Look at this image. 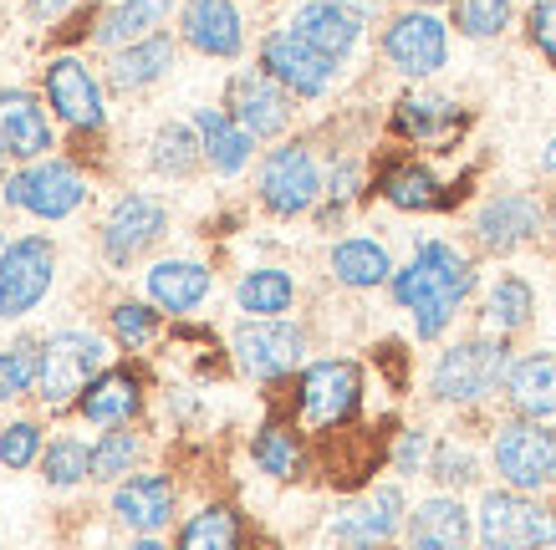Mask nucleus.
<instances>
[{
    "label": "nucleus",
    "instance_id": "obj_1",
    "mask_svg": "<svg viewBox=\"0 0 556 550\" xmlns=\"http://www.w3.org/2000/svg\"><path fill=\"white\" fill-rule=\"evenodd\" d=\"M470 285H475L470 260H465L455 245L429 240V245L414 255V266H404L393 276V296L414 311L419 336H439L450 327V317H455V306L470 296Z\"/></svg>",
    "mask_w": 556,
    "mask_h": 550
},
{
    "label": "nucleus",
    "instance_id": "obj_2",
    "mask_svg": "<svg viewBox=\"0 0 556 550\" xmlns=\"http://www.w3.org/2000/svg\"><path fill=\"white\" fill-rule=\"evenodd\" d=\"M510 378V351L506 342L495 336H475V342H459L439 357L434 367V398L444 402H475L495 393V387Z\"/></svg>",
    "mask_w": 556,
    "mask_h": 550
},
{
    "label": "nucleus",
    "instance_id": "obj_3",
    "mask_svg": "<svg viewBox=\"0 0 556 550\" xmlns=\"http://www.w3.org/2000/svg\"><path fill=\"white\" fill-rule=\"evenodd\" d=\"M480 540L485 550H546L556 546V515L531 504L526 495L495 489L480 504Z\"/></svg>",
    "mask_w": 556,
    "mask_h": 550
},
{
    "label": "nucleus",
    "instance_id": "obj_4",
    "mask_svg": "<svg viewBox=\"0 0 556 550\" xmlns=\"http://www.w3.org/2000/svg\"><path fill=\"white\" fill-rule=\"evenodd\" d=\"M102 362H108V347H102L98 336L56 332L47 347H41V378H36L41 402H47V408H67V402L83 393L87 378H92Z\"/></svg>",
    "mask_w": 556,
    "mask_h": 550
},
{
    "label": "nucleus",
    "instance_id": "obj_5",
    "mask_svg": "<svg viewBox=\"0 0 556 550\" xmlns=\"http://www.w3.org/2000/svg\"><path fill=\"white\" fill-rule=\"evenodd\" d=\"M495 469L516 495L541 489L546 479H556V434L546 423H506L495 438Z\"/></svg>",
    "mask_w": 556,
    "mask_h": 550
},
{
    "label": "nucleus",
    "instance_id": "obj_6",
    "mask_svg": "<svg viewBox=\"0 0 556 550\" xmlns=\"http://www.w3.org/2000/svg\"><path fill=\"white\" fill-rule=\"evenodd\" d=\"M261 62H266V77H276L281 87L302 92V98H321V92L332 87V77H338V62H332L327 51H317L312 41H302L291 26L266 36Z\"/></svg>",
    "mask_w": 556,
    "mask_h": 550
},
{
    "label": "nucleus",
    "instance_id": "obj_7",
    "mask_svg": "<svg viewBox=\"0 0 556 550\" xmlns=\"http://www.w3.org/2000/svg\"><path fill=\"white\" fill-rule=\"evenodd\" d=\"M317 189H321L317 158L302 143L276 149L266 158V168H261V200H266L270 215H302V209H312Z\"/></svg>",
    "mask_w": 556,
    "mask_h": 550
},
{
    "label": "nucleus",
    "instance_id": "obj_8",
    "mask_svg": "<svg viewBox=\"0 0 556 550\" xmlns=\"http://www.w3.org/2000/svg\"><path fill=\"white\" fill-rule=\"evenodd\" d=\"M306 351V336L296 332V327H287V321H245L236 332V362L251 372V378H261V383H270V378H287L291 367L302 362Z\"/></svg>",
    "mask_w": 556,
    "mask_h": 550
},
{
    "label": "nucleus",
    "instance_id": "obj_9",
    "mask_svg": "<svg viewBox=\"0 0 556 550\" xmlns=\"http://www.w3.org/2000/svg\"><path fill=\"white\" fill-rule=\"evenodd\" d=\"M357 398H363V378H357L353 362L306 367V378H302V418L312 423V429L348 423V418L357 413Z\"/></svg>",
    "mask_w": 556,
    "mask_h": 550
},
{
    "label": "nucleus",
    "instance_id": "obj_10",
    "mask_svg": "<svg viewBox=\"0 0 556 550\" xmlns=\"http://www.w3.org/2000/svg\"><path fill=\"white\" fill-rule=\"evenodd\" d=\"M83 194H87V183L77 179V168H67V164H31L26 174H16V179L5 183V200L11 204H21V209H31V215H41V219H62V215H72L77 204H83Z\"/></svg>",
    "mask_w": 556,
    "mask_h": 550
},
{
    "label": "nucleus",
    "instance_id": "obj_11",
    "mask_svg": "<svg viewBox=\"0 0 556 550\" xmlns=\"http://www.w3.org/2000/svg\"><path fill=\"white\" fill-rule=\"evenodd\" d=\"M51 285L47 240H16L0 255V317H26Z\"/></svg>",
    "mask_w": 556,
    "mask_h": 550
},
{
    "label": "nucleus",
    "instance_id": "obj_12",
    "mask_svg": "<svg viewBox=\"0 0 556 550\" xmlns=\"http://www.w3.org/2000/svg\"><path fill=\"white\" fill-rule=\"evenodd\" d=\"M383 51L388 62L408 77H429V72L444 67V56H450V41H444V21H434L429 11H408L388 26L383 36Z\"/></svg>",
    "mask_w": 556,
    "mask_h": 550
},
{
    "label": "nucleus",
    "instance_id": "obj_13",
    "mask_svg": "<svg viewBox=\"0 0 556 550\" xmlns=\"http://www.w3.org/2000/svg\"><path fill=\"white\" fill-rule=\"evenodd\" d=\"M164 225H169L164 204L149 200V194H128V200H118V209L108 215V225H102V251H108L113 266H128L138 251H149L153 240L164 234Z\"/></svg>",
    "mask_w": 556,
    "mask_h": 550
},
{
    "label": "nucleus",
    "instance_id": "obj_14",
    "mask_svg": "<svg viewBox=\"0 0 556 550\" xmlns=\"http://www.w3.org/2000/svg\"><path fill=\"white\" fill-rule=\"evenodd\" d=\"M230 107H236V123L251 138H276L291 123V98L281 92L276 77H261V72H245L230 87Z\"/></svg>",
    "mask_w": 556,
    "mask_h": 550
},
{
    "label": "nucleus",
    "instance_id": "obj_15",
    "mask_svg": "<svg viewBox=\"0 0 556 550\" xmlns=\"http://www.w3.org/2000/svg\"><path fill=\"white\" fill-rule=\"evenodd\" d=\"M47 98H51L56 113L67 117L72 128H102V92H98V82H92V72H87L83 62H72V56L51 62L47 67Z\"/></svg>",
    "mask_w": 556,
    "mask_h": 550
},
{
    "label": "nucleus",
    "instance_id": "obj_16",
    "mask_svg": "<svg viewBox=\"0 0 556 550\" xmlns=\"http://www.w3.org/2000/svg\"><path fill=\"white\" fill-rule=\"evenodd\" d=\"M291 31L338 62V56H348V51L357 47L363 16H353V11L338 5V0H302V11H296V21H291Z\"/></svg>",
    "mask_w": 556,
    "mask_h": 550
},
{
    "label": "nucleus",
    "instance_id": "obj_17",
    "mask_svg": "<svg viewBox=\"0 0 556 550\" xmlns=\"http://www.w3.org/2000/svg\"><path fill=\"white\" fill-rule=\"evenodd\" d=\"M399 515H404V495H399L393 484H383V489H372L368 500H357L353 510H342L338 540H348V546H357V550L383 546L388 535L399 530Z\"/></svg>",
    "mask_w": 556,
    "mask_h": 550
},
{
    "label": "nucleus",
    "instance_id": "obj_18",
    "mask_svg": "<svg viewBox=\"0 0 556 550\" xmlns=\"http://www.w3.org/2000/svg\"><path fill=\"white\" fill-rule=\"evenodd\" d=\"M541 230V209L536 200H526V194H501V200H490L475 219V234H480V245L485 251H516L521 240Z\"/></svg>",
    "mask_w": 556,
    "mask_h": 550
},
{
    "label": "nucleus",
    "instance_id": "obj_19",
    "mask_svg": "<svg viewBox=\"0 0 556 550\" xmlns=\"http://www.w3.org/2000/svg\"><path fill=\"white\" fill-rule=\"evenodd\" d=\"M51 149L47 113L36 107V98L26 92H0V153L11 158H36Z\"/></svg>",
    "mask_w": 556,
    "mask_h": 550
},
{
    "label": "nucleus",
    "instance_id": "obj_20",
    "mask_svg": "<svg viewBox=\"0 0 556 550\" xmlns=\"http://www.w3.org/2000/svg\"><path fill=\"white\" fill-rule=\"evenodd\" d=\"M470 546V515L455 500H424L408 515V550H465Z\"/></svg>",
    "mask_w": 556,
    "mask_h": 550
},
{
    "label": "nucleus",
    "instance_id": "obj_21",
    "mask_svg": "<svg viewBox=\"0 0 556 550\" xmlns=\"http://www.w3.org/2000/svg\"><path fill=\"white\" fill-rule=\"evenodd\" d=\"M185 36L204 56H236L240 51V11L230 0H189L185 5Z\"/></svg>",
    "mask_w": 556,
    "mask_h": 550
},
{
    "label": "nucleus",
    "instance_id": "obj_22",
    "mask_svg": "<svg viewBox=\"0 0 556 550\" xmlns=\"http://www.w3.org/2000/svg\"><path fill=\"white\" fill-rule=\"evenodd\" d=\"M113 510H118L123 525H134V530H159L164 520H169L174 510V484L164 479V474H138V479H128L113 495Z\"/></svg>",
    "mask_w": 556,
    "mask_h": 550
},
{
    "label": "nucleus",
    "instance_id": "obj_23",
    "mask_svg": "<svg viewBox=\"0 0 556 550\" xmlns=\"http://www.w3.org/2000/svg\"><path fill=\"white\" fill-rule=\"evenodd\" d=\"M510 402L526 418H552L556 413V351H531L510 367Z\"/></svg>",
    "mask_w": 556,
    "mask_h": 550
},
{
    "label": "nucleus",
    "instance_id": "obj_24",
    "mask_svg": "<svg viewBox=\"0 0 556 550\" xmlns=\"http://www.w3.org/2000/svg\"><path fill=\"white\" fill-rule=\"evenodd\" d=\"M149 296L164 311H194L210 296V270L194 266V260H164V266L149 270Z\"/></svg>",
    "mask_w": 556,
    "mask_h": 550
},
{
    "label": "nucleus",
    "instance_id": "obj_25",
    "mask_svg": "<svg viewBox=\"0 0 556 550\" xmlns=\"http://www.w3.org/2000/svg\"><path fill=\"white\" fill-rule=\"evenodd\" d=\"M200 143H204V158H210L219 174H240L245 158H251V133H245L230 113H215V107L200 113Z\"/></svg>",
    "mask_w": 556,
    "mask_h": 550
},
{
    "label": "nucleus",
    "instance_id": "obj_26",
    "mask_svg": "<svg viewBox=\"0 0 556 550\" xmlns=\"http://www.w3.org/2000/svg\"><path fill=\"white\" fill-rule=\"evenodd\" d=\"M164 16H169V0H123V5H113L108 16H102L98 26V41L102 47H118V41H149L153 26H164Z\"/></svg>",
    "mask_w": 556,
    "mask_h": 550
},
{
    "label": "nucleus",
    "instance_id": "obj_27",
    "mask_svg": "<svg viewBox=\"0 0 556 550\" xmlns=\"http://www.w3.org/2000/svg\"><path fill=\"white\" fill-rule=\"evenodd\" d=\"M393 123H399V133H408V138L444 143L465 117H459L455 102H444V98H404L399 102V113H393Z\"/></svg>",
    "mask_w": 556,
    "mask_h": 550
},
{
    "label": "nucleus",
    "instance_id": "obj_28",
    "mask_svg": "<svg viewBox=\"0 0 556 550\" xmlns=\"http://www.w3.org/2000/svg\"><path fill=\"white\" fill-rule=\"evenodd\" d=\"M174 67V41L169 36H149V41H134L128 51L113 56V82L118 87H149L153 77H164Z\"/></svg>",
    "mask_w": 556,
    "mask_h": 550
},
{
    "label": "nucleus",
    "instance_id": "obj_29",
    "mask_svg": "<svg viewBox=\"0 0 556 550\" xmlns=\"http://www.w3.org/2000/svg\"><path fill=\"white\" fill-rule=\"evenodd\" d=\"M332 276L342 285H383L393 276V260L372 240H342L338 251H332Z\"/></svg>",
    "mask_w": 556,
    "mask_h": 550
},
{
    "label": "nucleus",
    "instance_id": "obj_30",
    "mask_svg": "<svg viewBox=\"0 0 556 550\" xmlns=\"http://www.w3.org/2000/svg\"><path fill=\"white\" fill-rule=\"evenodd\" d=\"M240 311H251V317L270 321V317H281L291 306V296H296V285H291L287 270H251L245 281H240Z\"/></svg>",
    "mask_w": 556,
    "mask_h": 550
},
{
    "label": "nucleus",
    "instance_id": "obj_31",
    "mask_svg": "<svg viewBox=\"0 0 556 550\" xmlns=\"http://www.w3.org/2000/svg\"><path fill=\"white\" fill-rule=\"evenodd\" d=\"M179 550H240V515L230 504H210L185 525Z\"/></svg>",
    "mask_w": 556,
    "mask_h": 550
},
{
    "label": "nucleus",
    "instance_id": "obj_32",
    "mask_svg": "<svg viewBox=\"0 0 556 550\" xmlns=\"http://www.w3.org/2000/svg\"><path fill=\"white\" fill-rule=\"evenodd\" d=\"M383 200L399 204V209H439V204H450L439 194V183L429 168L419 164H399L383 174Z\"/></svg>",
    "mask_w": 556,
    "mask_h": 550
},
{
    "label": "nucleus",
    "instance_id": "obj_33",
    "mask_svg": "<svg viewBox=\"0 0 556 550\" xmlns=\"http://www.w3.org/2000/svg\"><path fill=\"white\" fill-rule=\"evenodd\" d=\"M134 408H138V383L128 378V372H108V378H98L83 398V413L92 418V423H123Z\"/></svg>",
    "mask_w": 556,
    "mask_h": 550
},
{
    "label": "nucleus",
    "instance_id": "obj_34",
    "mask_svg": "<svg viewBox=\"0 0 556 550\" xmlns=\"http://www.w3.org/2000/svg\"><path fill=\"white\" fill-rule=\"evenodd\" d=\"M255 464L266 469V474H276V479H302V444H296V434L291 429H261L251 444Z\"/></svg>",
    "mask_w": 556,
    "mask_h": 550
},
{
    "label": "nucleus",
    "instance_id": "obj_35",
    "mask_svg": "<svg viewBox=\"0 0 556 550\" xmlns=\"http://www.w3.org/2000/svg\"><path fill=\"white\" fill-rule=\"evenodd\" d=\"M531 311H536V296H531V285L516 281V276H506L485 300V317L495 332H521L526 321H531Z\"/></svg>",
    "mask_w": 556,
    "mask_h": 550
},
{
    "label": "nucleus",
    "instance_id": "obj_36",
    "mask_svg": "<svg viewBox=\"0 0 556 550\" xmlns=\"http://www.w3.org/2000/svg\"><path fill=\"white\" fill-rule=\"evenodd\" d=\"M455 26L475 41L501 36L510 26V0H455Z\"/></svg>",
    "mask_w": 556,
    "mask_h": 550
},
{
    "label": "nucleus",
    "instance_id": "obj_37",
    "mask_svg": "<svg viewBox=\"0 0 556 550\" xmlns=\"http://www.w3.org/2000/svg\"><path fill=\"white\" fill-rule=\"evenodd\" d=\"M153 164L164 168V174H189V168L200 164V143H194V133L179 128V123H169V128L159 133V143H153Z\"/></svg>",
    "mask_w": 556,
    "mask_h": 550
},
{
    "label": "nucleus",
    "instance_id": "obj_38",
    "mask_svg": "<svg viewBox=\"0 0 556 550\" xmlns=\"http://www.w3.org/2000/svg\"><path fill=\"white\" fill-rule=\"evenodd\" d=\"M134 459H138L134 434H108L98 449H92V479H118V474H128Z\"/></svg>",
    "mask_w": 556,
    "mask_h": 550
},
{
    "label": "nucleus",
    "instance_id": "obj_39",
    "mask_svg": "<svg viewBox=\"0 0 556 550\" xmlns=\"http://www.w3.org/2000/svg\"><path fill=\"white\" fill-rule=\"evenodd\" d=\"M36 378H41V357H31V347H11L0 357V398H21Z\"/></svg>",
    "mask_w": 556,
    "mask_h": 550
},
{
    "label": "nucleus",
    "instance_id": "obj_40",
    "mask_svg": "<svg viewBox=\"0 0 556 550\" xmlns=\"http://www.w3.org/2000/svg\"><path fill=\"white\" fill-rule=\"evenodd\" d=\"M83 474H92V453H87L83 444H72V438L51 444L47 449V479L51 484H77Z\"/></svg>",
    "mask_w": 556,
    "mask_h": 550
},
{
    "label": "nucleus",
    "instance_id": "obj_41",
    "mask_svg": "<svg viewBox=\"0 0 556 550\" xmlns=\"http://www.w3.org/2000/svg\"><path fill=\"white\" fill-rule=\"evenodd\" d=\"M41 449V434H36L31 423H11L5 434H0V464L5 469H26Z\"/></svg>",
    "mask_w": 556,
    "mask_h": 550
},
{
    "label": "nucleus",
    "instance_id": "obj_42",
    "mask_svg": "<svg viewBox=\"0 0 556 550\" xmlns=\"http://www.w3.org/2000/svg\"><path fill=\"white\" fill-rule=\"evenodd\" d=\"M153 327H159V317H153L149 306H134V300H123L118 311H113V332L128 342V347H143L153 336Z\"/></svg>",
    "mask_w": 556,
    "mask_h": 550
},
{
    "label": "nucleus",
    "instance_id": "obj_43",
    "mask_svg": "<svg viewBox=\"0 0 556 550\" xmlns=\"http://www.w3.org/2000/svg\"><path fill=\"white\" fill-rule=\"evenodd\" d=\"M531 41L546 51V62L556 67V0H536V11H531Z\"/></svg>",
    "mask_w": 556,
    "mask_h": 550
},
{
    "label": "nucleus",
    "instance_id": "obj_44",
    "mask_svg": "<svg viewBox=\"0 0 556 550\" xmlns=\"http://www.w3.org/2000/svg\"><path fill=\"white\" fill-rule=\"evenodd\" d=\"M434 479L439 484H470L475 479V459L465 449H439L434 453Z\"/></svg>",
    "mask_w": 556,
    "mask_h": 550
},
{
    "label": "nucleus",
    "instance_id": "obj_45",
    "mask_svg": "<svg viewBox=\"0 0 556 550\" xmlns=\"http://www.w3.org/2000/svg\"><path fill=\"white\" fill-rule=\"evenodd\" d=\"M419 459H424V434H408L404 449H399V469H419Z\"/></svg>",
    "mask_w": 556,
    "mask_h": 550
},
{
    "label": "nucleus",
    "instance_id": "obj_46",
    "mask_svg": "<svg viewBox=\"0 0 556 550\" xmlns=\"http://www.w3.org/2000/svg\"><path fill=\"white\" fill-rule=\"evenodd\" d=\"M62 5H72V0H31V16H56Z\"/></svg>",
    "mask_w": 556,
    "mask_h": 550
},
{
    "label": "nucleus",
    "instance_id": "obj_47",
    "mask_svg": "<svg viewBox=\"0 0 556 550\" xmlns=\"http://www.w3.org/2000/svg\"><path fill=\"white\" fill-rule=\"evenodd\" d=\"M541 164H546V174H556V143L546 149V158H541Z\"/></svg>",
    "mask_w": 556,
    "mask_h": 550
},
{
    "label": "nucleus",
    "instance_id": "obj_48",
    "mask_svg": "<svg viewBox=\"0 0 556 550\" xmlns=\"http://www.w3.org/2000/svg\"><path fill=\"white\" fill-rule=\"evenodd\" d=\"M134 550H164V546H159V540H138Z\"/></svg>",
    "mask_w": 556,
    "mask_h": 550
},
{
    "label": "nucleus",
    "instance_id": "obj_49",
    "mask_svg": "<svg viewBox=\"0 0 556 550\" xmlns=\"http://www.w3.org/2000/svg\"><path fill=\"white\" fill-rule=\"evenodd\" d=\"M414 5H439V0H414Z\"/></svg>",
    "mask_w": 556,
    "mask_h": 550
}]
</instances>
